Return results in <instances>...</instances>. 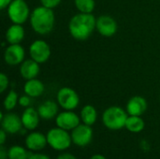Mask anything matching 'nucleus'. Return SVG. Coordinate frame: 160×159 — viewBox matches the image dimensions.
<instances>
[{
    "label": "nucleus",
    "mask_w": 160,
    "mask_h": 159,
    "mask_svg": "<svg viewBox=\"0 0 160 159\" xmlns=\"http://www.w3.org/2000/svg\"><path fill=\"white\" fill-rule=\"evenodd\" d=\"M58 104L67 111H72L76 109L80 103V98L75 90L69 87H63L57 93Z\"/></svg>",
    "instance_id": "423d86ee"
},
{
    "label": "nucleus",
    "mask_w": 160,
    "mask_h": 159,
    "mask_svg": "<svg viewBox=\"0 0 160 159\" xmlns=\"http://www.w3.org/2000/svg\"><path fill=\"white\" fill-rule=\"evenodd\" d=\"M75 7L82 13H92L95 8L94 0H74Z\"/></svg>",
    "instance_id": "5701e85b"
},
{
    "label": "nucleus",
    "mask_w": 160,
    "mask_h": 159,
    "mask_svg": "<svg viewBox=\"0 0 160 159\" xmlns=\"http://www.w3.org/2000/svg\"><path fill=\"white\" fill-rule=\"evenodd\" d=\"M39 73V64L35 60L28 59L23 61L20 67V74L26 81L35 79Z\"/></svg>",
    "instance_id": "dca6fc26"
},
{
    "label": "nucleus",
    "mask_w": 160,
    "mask_h": 159,
    "mask_svg": "<svg viewBox=\"0 0 160 159\" xmlns=\"http://www.w3.org/2000/svg\"><path fill=\"white\" fill-rule=\"evenodd\" d=\"M24 58V49L20 44H10L7 47L4 54L5 62L9 66L22 64Z\"/></svg>",
    "instance_id": "f8f14e48"
},
{
    "label": "nucleus",
    "mask_w": 160,
    "mask_h": 159,
    "mask_svg": "<svg viewBox=\"0 0 160 159\" xmlns=\"http://www.w3.org/2000/svg\"><path fill=\"white\" fill-rule=\"evenodd\" d=\"M18 102H19V97H18L17 93L15 91L11 90V91H9V93L5 97L4 108L7 111H11V110H13L16 107Z\"/></svg>",
    "instance_id": "b1692460"
},
{
    "label": "nucleus",
    "mask_w": 160,
    "mask_h": 159,
    "mask_svg": "<svg viewBox=\"0 0 160 159\" xmlns=\"http://www.w3.org/2000/svg\"><path fill=\"white\" fill-rule=\"evenodd\" d=\"M24 37V29L22 24L13 23L6 32V39L9 44H20Z\"/></svg>",
    "instance_id": "a211bd4d"
},
{
    "label": "nucleus",
    "mask_w": 160,
    "mask_h": 159,
    "mask_svg": "<svg viewBox=\"0 0 160 159\" xmlns=\"http://www.w3.org/2000/svg\"><path fill=\"white\" fill-rule=\"evenodd\" d=\"M126 128L133 133H139L144 128V121L141 118V116L129 115L127 119Z\"/></svg>",
    "instance_id": "412c9836"
},
{
    "label": "nucleus",
    "mask_w": 160,
    "mask_h": 159,
    "mask_svg": "<svg viewBox=\"0 0 160 159\" xmlns=\"http://www.w3.org/2000/svg\"><path fill=\"white\" fill-rule=\"evenodd\" d=\"M44 89L45 87L43 82L36 78L26 81L23 86L24 93L31 97H37L41 96L44 92Z\"/></svg>",
    "instance_id": "6ab92c4d"
},
{
    "label": "nucleus",
    "mask_w": 160,
    "mask_h": 159,
    "mask_svg": "<svg viewBox=\"0 0 160 159\" xmlns=\"http://www.w3.org/2000/svg\"><path fill=\"white\" fill-rule=\"evenodd\" d=\"M12 2V0H0V8L4 9L7 7H8V5Z\"/></svg>",
    "instance_id": "c756f323"
},
{
    "label": "nucleus",
    "mask_w": 160,
    "mask_h": 159,
    "mask_svg": "<svg viewBox=\"0 0 160 159\" xmlns=\"http://www.w3.org/2000/svg\"><path fill=\"white\" fill-rule=\"evenodd\" d=\"M97 26V19L92 13H82L73 16L69 22L70 35L77 40L87 39Z\"/></svg>",
    "instance_id": "f257e3e1"
},
{
    "label": "nucleus",
    "mask_w": 160,
    "mask_h": 159,
    "mask_svg": "<svg viewBox=\"0 0 160 159\" xmlns=\"http://www.w3.org/2000/svg\"><path fill=\"white\" fill-rule=\"evenodd\" d=\"M147 110V101L144 97L135 96L131 97L127 104V112L129 115L141 116Z\"/></svg>",
    "instance_id": "ddd939ff"
},
{
    "label": "nucleus",
    "mask_w": 160,
    "mask_h": 159,
    "mask_svg": "<svg viewBox=\"0 0 160 159\" xmlns=\"http://www.w3.org/2000/svg\"><path fill=\"white\" fill-rule=\"evenodd\" d=\"M128 112L122 108L112 106L108 108L102 114V122L104 126L112 130H118L126 127Z\"/></svg>",
    "instance_id": "7ed1b4c3"
},
{
    "label": "nucleus",
    "mask_w": 160,
    "mask_h": 159,
    "mask_svg": "<svg viewBox=\"0 0 160 159\" xmlns=\"http://www.w3.org/2000/svg\"><path fill=\"white\" fill-rule=\"evenodd\" d=\"M56 126L67 131L73 130L80 125V117L71 111H67L57 114L55 119Z\"/></svg>",
    "instance_id": "9d476101"
},
{
    "label": "nucleus",
    "mask_w": 160,
    "mask_h": 159,
    "mask_svg": "<svg viewBox=\"0 0 160 159\" xmlns=\"http://www.w3.org/2000/svg\"><path fill=\"white\" fill-rule=\"evenodd\" d=\"M31 155L32 153L19 145L12 146L8 149V159H28Z\"/></svg>",
    "instance_id": "4be33fe9"
},
{
    "label": "nucleus",
    "mask_w": 160,
    "mask_h": 159,
    "mask_svg": "<svg viewBox=\"0 0 160 159\" xmlns=\"http://www.w3.org/2000/svg\"><path fill=\"white\" fill-rule=\"evenodd\" d=\"M29 7L24 0H12L8 7V15L13 23L22 24L29 17Z\"/></svg>",
    "instance_id": "39448f33"
},
{
    "label": "nucleus",
    "mask_w": 160,
    "mask_h": 159,
    "mask_svg": "<svg viewBox=\"0 0 160 159\" xmlns=\"http://www.w3.org/2000/svg\"><path fill=\"white\" fill-rule=\"evenodd\" d=\"M48 144L47 137L40 132H32L25 139V145L29 150L39 151L46 147Z\"/></svg>",
    "instance_id": "4468645a"
},
{
    "label": "nucleus",
    "mask_w": 160,
    "mask_h": 159,
    "mask_svg": "<svg viewBox=\"0 0 160 159\" xmlns=\"http://www.w3.org/2000/svg\"><path fill=\"white\" fill-rule=\"evenodd\" d=\"M8 158V151L5 149L3 145L0 146V159Z\"/></svg>",
    "instance_id": "cd10ccee"
},
{
    "label": "nucleus",
    "mask_w": 160,
    "mask_h": 159,
    "mask_svg": "<svg viewBox=\"0 0 160 159\" xmlns=\"http://www.w3.org/2000/svg\"><path fill=\"white\" fill-rule=\"evenodd\" d=\"M47 142L48 144L54 150L57 151H64L69 148L72 140L71 135L68 133L67 130L62 129L60 127L52 128L47 133Z\"/></svg>",
    "instance_id": "20e7f679"
},
{
    "label": "nucleus",
    "mask_w": 160,
    "mask_h": 159,
    "mask_svg": "<svg viewBox=\"0 0 160 159\" xmlns=\"http://www.w3.org/2000/svg\"><path fill=\"white\" fill-rule=\"evenodd\" d=\"M30 56L38 64L45 63L51 56V48L44 40H35L29 48Z\"/></svg>",
    "instance_id": "0eeeda50"
},
{
    "label": "nucleus",
    "mask_w": 160,
    "mask_h": 159,
    "mask_svg": "<svg viewBox=\"0 0 160 159\" xmlns=\"http://www.w3.org/2000/svg\"><path fill=\"white\" fill-rule=\"evenodd\" d=\"M8 86V79L5 73H0V92L3 93Z\"/></svg>",
    "instance_id": "393cba45"
},
{
    "label": "nucleus",
    "mask_w": 160,
    "mask_h": 159,
    "mask_svg": "<svg viewBox=\"0 0 160 159\" xmlns=\"http://www.w3.org/2000/svg\"><path fill=\"white\" fill-rule=\"evenodd\" d=\"M159 100H160V97H159Z\"/></svg>",
    "instance_id": "72a5a7b5"
},
{
    "label": "nucleus",
    "mask_w": 160,
    "mask_h": 159,
    "mask_svg": "<svg viewBox=\"0 0 160 159\" xmlns=\"http://www.w3.org/2000/svg\"><path fill=\"white\" fill-rule=\"evenodd\" d=\"M28 159H50V157L43 154H32Z\"/></svg>",
    "instance_id": "c85d7f7f"
},
{
    "label": "nucleus",
    "mask_w": 160,
    "mask_h": 159,
    "mask_svg": "<svg viewBox=\"0 0 160 159\" xmlns=\"http://www.w3.org/2000/svg\"><path fill=\"white\" fill-rule=\"evenodd\" d=\"M57 159H77L74 156H72L71 154H62L60 155Z\"/></svg>",
    "instance_id": "2f4dec72"
},
{
    "label": "nucleus",
    "mask_w": 160,
    "mask_h": 159,
    "mask_svg": "<svg viewBox=\"0 0 160 159\" xmlns=\"http://www.w3.org/2000/svg\"><path fill=\"white\" fill-rule=\"evenodd\" d=\"M38 112L40 118L45 120H51L55 116H57L58 105L52 100H46L45 102L41 103L38 106Z\"/></svg>",
    "instance_id": "f3484780"
},
{
    "label": "nucleus",
    "mask_w": 160,
    "mask_h": 159,
    "mask_svg": "<svg viewBox=\"0 0 160 159\" xmlns=\"http://www.w3.org/2000/svg\"><path fill=\"white\" fill-rule=\"evenodd\" d=\"M0 120L2 129L9 134H15L22 131V127H23L22 117H19L15 113H7L6 115H3V113L1 112Z\"/></svg>",
    "instance_id": "1a4fd4ad"
},
{
    "label": "nucleus",
    "mask_w": 160,
    "mask_h": 159,
    "mask_svg": "<svg viewBox=\"0 0 160 159\" xmlns=\"http://www.w3.org/2000/svg\"><path fill=\"white\" fill-rule=\"evenodd\" d=\"M39 114L38 112L36 111L32 107H27L22 115V126L27 130H34L37 128L39 123Z\"/></svg>",
    "instance_id": "2eb2a0df"
},
{
    "label": "nucleus",
    "mask_w": 160,
    "mask_h": 159,
    "mask_svg": "<svg viewBox=\"0 0 160 159\" xmlns=\"http://www.w3.org/2000/svg\"><path fill=\"white\" fill-rule=\"evenodd\" d=\"M90 159H106V158H105V157H103V156H101V155H95V156H93V157H92Z\"/></svg>",
    "instance_id": "473e14b6"
},
{
    "label": "nucleus",
    "mask_w": 160,
    "mask_h": 159,
    "mask_svg": "<svg viewBox=\"0 0 160 159\" xmlns=\"http://www.w3.org/2000/svg\"><path fill=\"white\" fill-rule=\"evenodd\" d=\"M98 118V112L94 106L85 105L81 112V119L83 124L87 126H92L96 123Z\"/></svg>",
    "instance_id": "aec40b11"
},
{
    "label": "nucleus",
    "mask_w": 160,
    "mask_h": 159,
    "mask_svg": "<svg viewBox=\"0 0 160 159\" xmlns=\"http://www.w3.org/2000/svg\"><path fill=\"white\" fill-rule=\"evenodd\" d=\"M96 28L101 36L112 37L117 31V22L109 15H101L97 19Z\"/></svg>",
    "instance_id": "9b49d317"
},
{
    "label": "nucleus",
    "mask_w": 160,
    "mask_h": 159,
    "mask_svg": "<svg viewBox=\"0 0 160 159\" xmlns=\"http://www.w3.org/2000/svg\"><path fill=\"white\" fill-rule=\"evenodd\" d=\"M30 97H29V96H27L25 94L24 96H22V97H19V102L18 103L20 104V106L27 108L30 105V103H31V98Z\"/></svg>",
    "instance_id": "bb28decb"
},
{
    "label": "nucleus",
    "mask_w": 160,
    "mask_h": 159,
    "mask_svg": "<svg viewBox=\"0 0 160 159\" xmlns=\"http://www.w3.org/2000/svg\"><path fill=\"white\" fill-rule=\"evenodd\" d=\"M6 131L4 129H1L0 130V144L1 145H4L5 142H6Z\"/></svg>",
    "instance_id": "7c9ffc66"
},
{
    "label": "nucleus",
    "mask_w": 160,
    "mask_h": 159,
    "mask_svg": "<svg viewBox=\"0 0 160 159\" xmlns=\"http://www.w3.org/2000/svg\"><path fill=\"white\" fill-rule=\"evenodd\" d=\"M40 2L42 6L52 9L53 7H57L60 4L61 0H40Z\"/></svg>",
    "instance_id": "a878e982"
},
{
    "label": "nucleus",
    "mask_w": 160,
    "mask_h": 159,
    "mask_svg": "<svg viewBox=\"0 0 160 159\" xmlns=\"http://www.w3.org/2000/svg\"><path fill=\"white\" fill-rule=\"evenodd\" d=\"M93 138V130L90 126L85 124L79 125L71 132L72 142L80 147H84L88 145Z\"/></svg>",
    "instance_id": "6e6552de"
},
{
    "label": "nucleus",
    "mask_w": 160,
    "mask_h": 159,
    "mask_svg": "<svg viewBox=\"0 0 160 159\" xmlns=\"http://www.w3.org/2000/svg\"><path fill=\"white\" fill-rule=\"evenodd\" d=\"M54 13L52 8L44 6L35 7L30 15V22L33 30L38 35L49 34L54 26Z\"/></svg>",
    "instance_id": "f03ea898"
}]
</instances>
